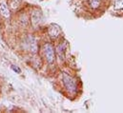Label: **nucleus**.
<instances>
[{"mask_svg": "<svg viewBox=\"0 0 123 113\" xmlns=\"http://www.w3.org/2000/svg\"><path fill=\"white\" fill-rule=\"evenodd\" d=\"M63 82H64V85L66 86V88L69 91H71V92H75L76 91V84L71 76L64 73L63 74Z\"/></svg>", "mask_w": 123, "mask_h": 113, "instance_id": "1", "label": "nucleus"}, {"mask_svg": "<svg viewBox=\"0 0 123 113\" xmlns=\"http://www.w3.org/2000/svg\"><path fill=\"white\" fill-rule=\"evenodd\" d=\"M44 53H45L47 61L50 64L54 63V61H55V51H54V48L52 47L51 44H46L44 46Z\"/></svg>", "mask_w": 123, "mask_h": 113, "instance_id": "2", "label": "nucleus"}, {"mask_svg": "<svg viewBox=\"0 0 123 113\" xmlns=\"http://www.w3.org/2000/svg\"><path fill=\"white\" fill-rule=\"evenodd\" d=\"M59 33H60V28H59V27L57 25L52 24L50 26V28H49V34L51 35V37L55 38V37H57L59 35Z\"/></svg>", "mask_w": 123, "mask_h": 113, "instance_id": "3", "label": "nucleus"}, {"mask_svg": "<svg viewBox=\"0 0 123 113\" xmlns=\"http://www.w3.org/2000/svg\"><path fill=\"white\" fill-rule=\"evenodd\" d=\"M0 12L4 17H9L10 16V11L7 6V4L4 1L0 2Z\"/></svg>", "mask_w": 123, "mask_h": 113, "instance_id": "4", "label": "nucleus"}, {"mask_svg": "<svg viewBox=\"0 0 123 113\" xmlns=\"http://www.w3.org/2000/svg\"><path fill=\"white\" fill-rule=\"evenodd\" d=\"M41 19H42V15L39 11H34L31 15V21H32V24L34 26H36L37 24H39L41 22Z\"/></svg>", "mask_w": 123, "mask_h": 113, "instance_id": "5", "label": "nucleus"}, {"mask_svg": "<svg viewBox=\"0 0 123 113\" xmlns=\"http://www.w3.org/2000/svg\"><path fill=\"white\" fill-rule=\"evenodd\" d=\"M114 5L116 10H123V0H115Z\"/></svg>", "mask_w": 123, "mask_h": 113, "instance_id": "6", "label": "nucleus"}, {"mask_svg": "<svg viewBox=\"0 0 123 113\" xmlns=\"http://www.w3.org/2000/svg\"><path fill=\"white\" fill-rule=\"evenodd\" d=\"M31 38V43L30 44V49H31V51L32 52H36V49H37V47H36V44H35V41H34V39L33 38Z\"/></svg>", "mask_w": 123, "mask_h": 113, "instance_id": "7", "label": "nucleus"}, {"mask_svg": "<svg viewBox=\"0 0 123 113\" xmlns=\"http://www.w3.org/2000/svg\"><path fill=\"white\" fill-rule=\"evenodd\" d=\"M100 1L101 0H90V5L93 9H96L99 5H100Z\"/></svg>", "mask_w": 123, "mask_h": 113, "instance_id": "8", "label": "nucleus"}, {"mask_svg": "<svg viewBox=\"0 0 123 113\" xmlns=\"http://www.w3.org/2000/svg\"><path fill=\"white\" fill-rule=\"evenodd\" d=\"M12 69H13V70H16V71H17V72H20V70H19V69H18V68H15V67H14V66H12Z\"/></svg>", "mask_w": 123, "mask_h": 113, "instance_id": "9", "label": "nucleus"}]
</instances>
